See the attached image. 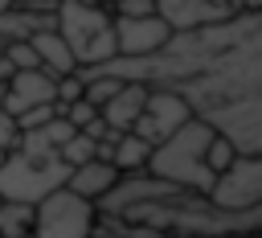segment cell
Masks as SVG:
<instances>
[{
    "label": "cell",
    "instance_id": "obj_10",
    "mask_svg": "<svg viewBox=\"0 0 262 238\" xmlns=\"http://www.w3.org/2000/svg\"><path fill=\"white\" fill-rule=\"evenodd\" d=\"M156 16L172 33H188V29L221 25V21L237 16V12L229 8V0H156Z\"/></svg>",
    "mask_w": 262,
    "mask_h": 238
},
{
    "label": "cell",
    "instance_id": "obj_9",
    "mask_svg": "<svg viewBox=\"0 0 262 238\" xmlns=\"http://www.w3.org/2000/svg\"><path fill=\"white\" fill-rule=\"evenodd\" d=\"M111 29H115L119 57H147V53H156L172 37V29L156 12L151 16H111Z\"/></svg>",
    "mask_w": 262,
    "mask_h": 238
},
{
    "label": "cell",
    "instance_id": "obj_6",
    "mask_svg": "<svg viewBox=\"0 0 262 238\" xmlns=\"http://www.w3.org/2000/svg\"><path fill=\"white\" fill-rule=\"evenodd\" d=\"M205 197L225 213L262 209V160L258 156H233V164L213 176Z\"/></svg>",
    "mask_w": 262,
    "mask_h": 238
},
{
    "label": "cell",
    "instance_id": "obj_7",
    "mask_svg": "<svg viewBox=\"0 0 262 238\" xmlns=\"http://www.w3.org/2000/svg\"><path fill=\"white\" fill-rule=\"evenodd\" d=\"M188 119H192V111H188V103H184L176 90H147L143 111H139V119H135L131 131L156 148V144H164L172 131H180Z\"/></svg>",
    "mask_w": 262,
    "mask_h": 238
},
{
    "label": "cell",
    "instance_id": "obj_13",
    "mask_svg": "<svg viewBox=\"0 0 262 238\" xmlns=\"http://www.w3.org/2000/svg\"><path fill=\"white\" fill-rule=\"evenodd\" d=\"M29 49L37 53V66L45 70V74H53V78H66V74H78V66H74V57H70V49H66V41L53 33V29H33L29 37Z\"/></svg>",
    "mask_w": 262,
    "mask_h": 238
},
{
    "label": "cell",
    "instance_id": "obj_4",
    "mask_svg": "<svg viewBox=\"0 0 262 238\" xmlns=\"http://www.w3.org/2000/svg\"><path fill=\"white\" fill-rule=\"evenodd\" d=\"M66 176L70 168L61 164V156H37V152L8 148L0 156V201L37 205L49 193L66 189Z\"/></svg>",
    "mask_w": 262,
    "mask_h": 238
},
{
    "label": "cell",
    "instance_id": "obj_3",
    "mask_svg": "<svg viewBox=\"0 0 262 238\" xmlns=\"http://www.w3.org/2000/svg\"><path fill=\"white\" fill-rule=\"evenodd\" d=\"M217 131L209 127V123H201V119H188L180 131H172L164 144H156L151 148V156H147V176H156V181H168V185H176V189H188V193H209V185H213V172L205 168V148H209V140H213Z\"/></svg>",
    "mask_w": 262,
    "mask_h": 238
},
{
    "label": "cell",
    "instance_id": "obj_2",
    "mask_svg": "<svg viewBox=\"0 0 262 238\" xmlns=\"http://www.w3.org/2000/svg\"><path fill=\"white\" fill-rule=\"evenodd\" d=\"M53 33L66 41L78 70H98L119 57L111 8L98 0H57L53 4Z\"/></svg>",
    "mask_w": 262,
    "mask_h": 238
},
{
    "label": "cell",
    "instance_id": "obj_26",
    "mask_svg": "<svg viewBox=\"0 0 262 238\" xmlns=\"http://www.w3.org/2000/svg\"><path fill=\"white\" fill-rule=\"evenodd\" d=\"M8 74H12V70H8V66H4V57H0V86H4V78H8Z\"/></svg>",
    "mask_w": 262,
    "mask_h": 238
},
{
    "label": "cell",
    "instance_id": "obj_19",
    "mask_svg": "<svg viewBox=\"0 0 262 238\" xmlns=\"http://www.w3.org/2000/svg\"><path fill=\"white\" fill-rule=\"evenodd\" d=\"M57 115H61V119H66V123H70L74 131H82V127H90V123L98 119V107H90L86 98H78V103H70V107H61Z\"/></svg>",
    "mask_w": 262,
    "mask_h": 238
},
{
    "label": "cell",
    "instance_id": "obj_28",
    "mask_svg": "<svg viewBox=\"0 0 262 238\" xmlns=\"http://www.w3.org/2000/svg\"><path fill=\"white\" fill-rule=\"evenodd\" d=\"M0 156H4V152H0Z\"/></svg>",
    "mask_w": 262,
    "mask_h": 238
},
{
    "label": "cell",
    "instance_id": "obj_23",
    "mask_svg": "<svg viewBox=\"0 0 262 238\" xmlns=\"http://www.w3.org/2000/svg\"><path fill=\"white\" fill-rule=\"evenodd\" d=\"M233 12H262V0H229Z\"/></svg>",
    "mask_w": 262,
    "mask_h": 238
},
{
    "label": "cell",
    "instance_id": "obj_5",
    "mask_svg": "<svg viewBox=\"0 0 262 238\" xmlns=\"http://www.w3.org/2000/svg\"><path fill=\"white\" fill-rule=\"evenodd\" d=\"M94 205L74 197L70 189L49 193L45 201L33 205V222L20 238H94Z\"/></svg>",
    "mask_w": 262,
    "mask_h": 238
},
{
    "label": "cell",
    "instance_id": "obj_27",
    "mask_svg": "<svg viewBox=\"0 0 262 238\" xmlns=\"http://www.w3.org/2000/svg\"><path fill=\"white\" fill-rule=\"evenodd\" d=\"M217 238H262V234H217Z\"/></svg>",
    "mask_w": 262,
    "mask_h": 238
},
{
    "label": "cell",
    "instance_id": "obj_12",
    "mask_svg": "<svg viewBox=\"0 0 262 238\" xmlns=\"http://www.w3.org/2000/svg\"><path fill=\"white\" fill-rule=\"evenodd\" d=\"M143 98H147V86H139V82H123V86L98 107V119L106 123V131L123 135V131L135 127V119H139V111H143Z\"/></svg>",
    "mask_w": 262,
    "mask_h": 238
},
{
    "label": "cell",
    "instance_id": "obj_1",
    "mask_svg": "<svg viewBox=\"0 0 262 238\" xmlns=\"http://www.w3.org/2000/svg\"><path fill=\"white\" fill-rule=\"evenodd\" d=\"M192 119L209 123L237 156L262 152V33H250L221 53L205 74L176 86Z\"/></svg>",
    "mask_w": 262,
    "mask_h": 238
},
{
    "label": "cell",
    "instance_id": "obj_24",
    "mask_svg": "<svg viewBox=\"0 0 262 238\" xmlns=\"http://www.w3.org/2000/svg\"><path fill=\"white\" fill-rule=\"evenodd\" d=\"M16 8H53V4H45V0H12Z\"/></svg>",
    "mask_w": 262,
    "mask_h": 238
},
{
    "label": "cell",
    "instance_id": "obj_25",
    "mask_svg": "<svg viewBox=\"0 0 262 238\" xmlns=\"http://www.w3.org/2000/svg\"><path fill=\"white\" fill-rule=\"evenodd\" d=\"M12 8H16L12 0H0V16H4V12H12Z\"/></svg>",
    "mask_w": 262,
    "mask_h": 238
},
{
    "label": "cell",
    "instance_id": "obj_14",
    "mask_svg": "<svg viewBox=\"0 0 262 238\" xmlns=\"http://www.w3.org/2000/svg\"><path fill=\"white\" fill-rule=\"evenodd\" d=\"M147 156H151V144L139 140L135 131H123V135H115L106 144V156L102 160H111L119 168V176H127V172H143L147 168Z\"/></svg>",
    "mask_w": 262,
    "mask_h": 238
},
{
    "label": "cell",
    "instance_id": "obj_22",
    "mask_svg": "<svg viewBox=\"0 0 262 238\" xmlns=\"http://www.w3.org/2000/svg\"><path fill=\"white\" fill-rule=\"evenodd\" d=\"M16 123H12V115L0 107V152H8V148H16Z\"/></svg>",
    "mask_w": 262,
    "mask_h": 238
},
{
    "label": "cell",
    "instance_id": "obj_11",
    "mask_svg": "<svg viewBox=\"0 0 262 238\" xmlns=\"http://www.w3.org/2000/svg\"><path fill=\"white\" fill-rule=\"evenodd\" d=\"M115 185H119V168H115L111 160H86V164L70 168V176H66V189H70L74 197L90 201V205H98Z\"/></svg>",
    "mask_w": 262,
    "mask_h": 238
},
{
    "label": "cell",
    "instance_id": "obj_18",
    "mask_svg": "<svg viewBox=\"0 0 262 238\" xmlns=\"http://www.w3.org/2000/svg\"><path fill=\"white\" fill-rule=\"evenodd\" d=\"M233 156H237V152H233V144H229V140H221V135H213V140H209V148H205V168L217 176V172H225V168L233 164Z\"/></svg>",
    "mask_w": 262,
    "mask_h": 238
},
{
    "label": "cell",
    "instance_id": "obj_8",
    "mask_svg": "<svg viewBox=\"0 0 262 238\" xmlns=\"http://www.w3.org/2000/svg\"><path fill=\"white\" fill-rule=\"evenodd\" d=\"M53 90H57V78L45 74V70H12L0 86V107L16 119L33 107H57L53 103Z\"/></svg>",
    "mask_w": 262,
    "mask_h": 238
},
{
    "label": "cell",
    "instance_id": "obj_15",
    "mask_svg": "<svg viewBox=\"0 0 262 238\" xmlns=\"http://www.w3.org/2000/svg\"><path fill=\"white\" fill-rule=\"evenodd\" d=\"M33 29H53V8H12L0 16V49L16 37H29Z\"/></svg>",
    "mask_w": 262,
    "mask_h": 238
},
{
    "label": "cell",
    "instance_id": "obj_20",
    "mask_svg": "<svg viewBox=\"0 0 262 238\" xmlns=\"http://www.w3.org/2000/svg\"><path fill=\"white\" fill-rule=\"evenodd\" d=\"M57 115V107H33V111H25V115H16L12 123H16V131H33V127H41V123H49Z\"/></svg>",
    "mask_w": 262,
    "mask_h": 238
},
{
    "label": "cell",
    "instance_id": "obj_16",
    "mask_svg": "<svg viewBox=\"0 0 262 238\" xmlns=\"http://www.w3.org/2000/svg\"><path fill=\"white\" fill-rule=\"evenodd\" d=\"M57 156H61V164H66V168H78V164H86V160H98V144H94L86 131H74V135L61 144V152H57Z\"/></svg>",
    "mask_w": 262,
    "mask_h": 238
},
{
    "label": "cell",
    "instance_id": "obj_17",
    "mask_svg": "<svg viewBox=\"0 0 262 238\" xmlns=\"http://www.w3.org/2000/svg\"><path fill=\"white\" fill-rule=\"evenodd\" d=\"M33 222V205H16V201H0V238H20Z\"/></svg>",
    "mask_w": 262,
    "mask_h": 238
},
{
    "label": "cell",
    "instance_id": "obj_21",
    "mask_svg": "<svg viewBox=\"0 0 262 238\" xmlns=\"http://www.w3.org/2000/svg\"><path fill=\"white\" fill-rule=\"evenodd\" d=\"M156 12V0H115L111 4V16H151Z\"/></svg>",
    "mask_w": 262,
    "mask_h": 238
}]
</instances>
